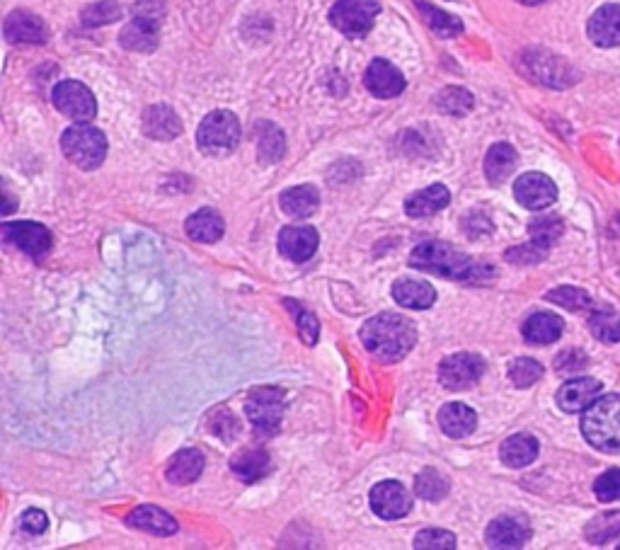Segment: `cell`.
Returning <instances> with one entry per match:
<instances>
[{
  "label": "cell",
  "instance_id": "obj_1",
  "mask_svg": "<svg viewBox=\"0 0 620 550\" xmlns=\"http://www.w3.org/2000/svg\"><path fill=\"white\" fill-rule=\"evenodd\" d=\"M410 265L422 269V272L439 274V277L453 279V282H465V284H482L487 279H492V267L475 262L473 257L458 252L453 245L432 243L417 245L415 252L410 255Z\"/></svg>",
  "mask_w": 620,
  "mask_h": 550
},
{
  "label": "cell",
  "instance_id": "obj_2",
  "mask_svg": "<svg viewBox=\"0 0 620 550\" xmlns=\"http://www.w3.org/2000/svg\"><path fill=\"white\" fill-rule=\"evenodd\" d=\"M369 354L383 364L405 359L417 342V330L410 320L398 313H378L359 332Z\"/></svg>",
  "mask_w": 620,
  "mask_h": 550
},
{
  "label": "cell",
  "instance_id": "obj_3",
  "mask_svg": "<svg viewBox=\"0 0 620 550\" xmlns=\"http://www.w3.org/2000/svg\"><path fill=\"white\" fill-rule=\"evenodd\" d=\"M582 434L604 454L620 451V393L594 400L582 417Z\"/></svg>",
  "mask_w": 620,
  "mask_h": 550
},
{
  "label": "cell",
  "instance_id": "obj_4",
  "mask_svg": "<svg viewBox=\"0 0 620 550\" xmlns=\"http://www.w3.org/2000/svg\"><path fill=\"white\" fill-rule=\"evenodd\" d=\"M63 156L78 165L80 170L100 168L107 156V139L100 129L88 124H76L63 131L61 136Z\"/></svg>",
  "mask_w": 620,
  "mask_h": 550
},
{
  "label": "cell",
  "instance_id": "obj_5",
  "mask_svg": "<svg viewBox=\"0 0 620 550\" xmlns=\"http://www.w3.org/2000/svg\"><path fill=\"white\" fill-rule=\"evenodd\" d=\"M197 143L206 156H228L240 143V122L233 112L216 110L199 124Z\"/></svg>",
  "mask_w": 620,
  "mask_h": 550
},
{
  "label": "cell",
  "instance_id": "obj_6",
  "mask_svg": "<svg viewBox=\"0 0 620 550\" xmlns=\"http://www.w3.org/2000/svg\"><path fill=\"white\" fill-rule=\"evenodd\" d=\"M519 68L528 78L548 85V88H567L577 80L570 63L562 61L560 56L548 54V51H526L519 59Z\"/></svg>",
  "mask_w": 620,
  "mask_h": 550
},
{
  "label": "cell",
  "instance_id": "obj_7",
  "mask_svg": "<svg viewBox=\"0 0 620 550\" xmlns=\"http://www.w3.org/2000/svg\"><path fill=\"white\" fill-rule=\"evenodd\" d=\"M381 5L376 0H337L330 10V22L347 37H364L371 32Z\"/></svg>",
  "mask_w": 620,
  "mask_h": 550
},
{
  "label": "cell",
  "instance_id": "obj_8",
  "mask_svg": "<svg viewBox=\"0 0 620 550\" xmlns=\"http://www.w3.org/2000/svg\"><path fill=\"white\" fill-rule=\"evenodd\" d=\"M54 107L78 124H88L97 114V100L88 85L78 80H61L54 88Z\"/></svg>",
  "mask_w": 620,
  "mask_h": 550
},
{
  "label": "cell",
  "instance_id": "obj_9",
  "mask_svg": "<svg viewBox=\"0 0 620 550\" xmlns=\"http://www.w3.org/2000/svg\"><path fill=\"white\" fill-rule=\"evenodd\" d=\"M245 412L260 434H274L284 417V393L279 388H255L245 405Z\"/></svg>",
  "mask_w": 620,
  "mask_h": 550
},
{
  "label": "cell",
  "instance_id": "obj_10",
  "mask_svg": "<svg viewBox=\"0 0 620 550\" xmlns=\"http://www.w3.org/2000/svg\"><path fill=\"white\" fill-rule=\"evenodd\" d=\"M482 374H485V359L470 352L451 354L439 364V381L449 391H463V388L475 386Z\"/></svg>",
  "mask_w": 620,
  "mask_h": 550
},
{
  "label": "cell",
  "instance_id": "obj_11",
  "mask_svg": "<svg viewBox=\"0 0 620 550\" xmlns=\"http://www.w3.org/2000/svg\"><path fill=\"white\" fill-rule=\"evenodd\" d=\"M3 240L5 243L15 245V248L25 252V255L34 257V260L47 255L51 248V233L42 226V223H34V221L5 223Z\"/></svg>",
  "mask_w": 620,
  "mask_h": 550
},
{
  "label": "cell",
  "instance_id": "obj_12",
  "mask_svg": "<svg viewBox=\"0 0 620 550\" xmlns=\"http://www.w3.org/2000/svg\"><path fill=\"white\" fill-rule=\"evenodd\" d=\"M514 197L524 209L541 211L548 209L550 204L558 199V187L543 173H526L516 180L514 185Z\"/></svg>",
  "mask_w": 620,
  "mask_h": 550
},
{
  "label": "cell",
  "instance_id": "obj_13",
  "mask_svg": "<svg viewBox=\"0 0 620 550\" xmlns=\"http://www.w3.org/2000/svg\"><path fill=\"white\" fill-rule=\"evenodd\" d=\"M371 509L381 519H403L405 514H410L412 497L405 490V485L386 480V483H378L371 490Z\"/></svg>",
  "mask_w": 620,
  "mask_h": 550
},
{
  "label": "cell",
  "instance_id": "obj_14",
  "mask_svg": "<svg viewBox=\"0 0 620 550\" xmlns=\"http://www.w3.org/2000/svg\"><path fill=\"white\" fill-rule=\"evenodd\" d=\"M364 83H366V88H369V93L381 97V100L398 97L405 90L403 73H400L398 68H395L393 63H388L386 59L371 61Z\"/></svg>",
  "mask_w": 620,
  "mask_h": 550
},
{
  "label": "cell",
  "instance_id": "obj_15",
  "mask_svg": "<svg viewBox=\"0 0 620 550\" xmlns=\"http://www.w3.org/2000/svg\"><path fill=\"white\" fill-rule=\"evenodd\" d=\"M318 231L310 226H289L279 236V252L291 262H308L318 250Z\"/></svg>",
  "mask_w": 620,
  "mask_h": 550
},
{
  "label": "cell",
  "instance_id": "obj_16",
  "mask_svg": "<svg viewBox=\"0 0 620 550\" xmlns=\"http://www.w3.org/2000/svg\"><path fill=\"white\" fill-rule=\"evenodd\" d=\"M3 30L10 44H44L49 37L47 25L37 15L25 13V10L10 13Z\"/></svg>",
  "mask_w": 620,
  "mask_h": 550
},
{
  "label": "cell",
  "instance_id": "obj_17",
  "mask_svg": "<svg viewBox=\"0 0 620 550\" xmlns=\"http://www.w3.org/2000/svg\"><path fill=\"white\" fill-rule=\"evenodd\" d=\"M531 538V526L524 519L499 517L487 526L485 541L490 548H521Z\"/></svg>",
  "mask_w": 620,
  "mask_h": 550
},
{
  "label": "cell",
  "instance_id": "obj_18",
  "mask_svg": "<svg viewBox=\"0 0 620 550\" xmlns=\"http://www.w3.org/2000/svg\"><path fill=\"white\" fill-rule=\"evenodd\" d=\"M589 39L596 47H620V5H601L589 20Z\"/></svg>",
  "mask_w": 620,
  "mask_h": 550
},
{
  "label": "cell",
  "instance_id": "obj_19",
  "mask_svg": "<svg viewBox=\"0 0 620 550\" xmlns=\"http://www.w3.org/2000/svg\"><path fill=\"white\" fill-rule=\"evenodd\" d=\"M143 134L155 141H172L182 134V122L168 105H153L143 112Z\"/></svg>",
  "mask_w": 620,
  "mask_h": 550
},
{
  "label": "cell",
  "instance_id": "obj_20",
  "mask_svg": "<svg viewBox=\"0 0 620 550\" xmlns=\"http://www.w3.org/2000/svg\"><path fill=\"white\" fill-rule=\"evenodd\" d=\"M601 383L594 378H572L558 391V405L565 412L587 410L594 400H599Z\"/></svg>",
  "mask_w": 620,
  "mask_h": 550
},
{
  "label": "cell",
  "instance_id": "obj_21",
  "mask_svg": "<svg viewBox=\"0 0 620 550\" xmlns=\"http://www.w3.org/2000/svg\"><path fill=\"white\" fill-rule=\"evenodd\" d=\"M158 27L160 20H153V17H143V15H134V20L122 30V42L124 49L129 51H141V54H148L158 47Z\"/></svg>",
  "mask_w": 620,
  "mask_h": 550
},
{
  "label": "cell",
  "instance_id": "obj_22",
  "mask_svg": "<svg viewBox=\"0 0 620 550\" xmlns=\"http://www.w3.org/2000/svg\"><path fill=\"white\" fill-rule=\"evenodd\" d=\"M126 524H129L131 529L146 531V534H155V536L177 534V521L172 519L165 509L151 507V504H146V507H136L134 512L126 517Z\"/></svg>",
  "mask_w": 620,
  "mask_h": 550
},
{
  "label": "cell",
  "instance_id": "obj_23",
  "mask_svg": "<svg viewBox=\"0 0 620 550\" xmlns=\"http://www.w3.org/2000/svg\"><path fill=\"white\" fill-rule=\"evenodd\" d=\"M439 427L441 432L453 439H463L475 432L478 427V415L463 403H449L439 410Z\"/></svg>",
  "mask_w": 620,
  "mask_h": 550
},
{
  "label": "cell",
  "instance_id": "obj_24",
  "mask_svg": "<svg viewBox=\"0 0 620 550\" xmlns=\"http://www.w3.org/2000/svg\"><path fill=\"white\" fill-rule=\"evenodd\" d=\"M562 330H565V323L555 313H533L521 328L524 340L531 345H553L560 340Z\"/></svg>",
  "mask_w": 620,
  "mask_h": 550
},
{
  "label": "cell",
  "instance_id": "obj_25",
  "mask_svg": "<svg viewBox=\"0 0 620 550\" xmlns=\"http://www.w3.org/2000/svg\"><path fill=\"white\" fill-rule=\"evenodd\" d=\"M204 471V456L197 449H182L172 456V461L165 468L170 483L175 485H189L199 478Z\"/></svg>",
  "mask_w": 620,
  "mask_h": 550
},
{
  "label": "cell",
  "instance_id": "obj_26",
  "mask_svg": "<svg viewBox=\"0 0 620 550\" xmlns=\"http://www.w3.org/2000/svg\"><path fill=\"white\" fill-rule=\"evenodd\" d=\"M272 468L269 454L264 449H243L233 456L231 471L238 475L243 483H257Z\"/></svg>",
  "mask_w": 620,
  "mask_h": 550
},
{
  "label": "cell",
  "instance_id": "obj_27",
  "mask_svg": "<svg viewBox=\"0 0 620 550\" xmlns=\"http://www.w3.org/2000/svg\"><path fill=\"white\" fill-rule=\"evenodd\" d=\"M449 202H451L449 189L444 185H432L422 189V192L412 194V197L405 202V211L410 216H415V219H422V216L439 214L441 209H446V204Z\"/></svg>",
  "mask_w": 620,
  "mask_h": 550
},
{
  "label": "cell",
  "instance_id": "obj_28",
  "mask_svg": "<svg viewBox=\"0 0 620 550\" xmlns=\"http://www.w3.org/2000/svg\"><path fill=\"white\" fill-rule=\"evenodd\" d=\"M393 299L398 301L400 306L424 311V308L434 306L436 291L434 286L417 282V279H398V282L393 284Z\"/></svg>",
  "mask_w": 620,
  "mask_h": 550
},
{
  "label": "cell",
  "instance_id": "obj_29",
  "mask_svg": "<svg viewBox=\"0 0 620 550\" xmlns=\"http://www.w3.org/2000/svg\"><path fill=\"white\" fill-rule=\"evenodd\" d=\"M519 156L509 143H495L485 156V175L492 185H502L514 173Z\"/></svg>",
  "mask_w": 620,
  "mask_h": 550
},
{
  "label": "cell",
  "instance_id": "obj_30",
  "mask_svg": "<svg viewBox=\"0 0 620 550\" xmlns=\"http://www.w3.org/2000/svg\"><path fill=\"white\" fill-rule=\"evenodd\" d=\"M279 204H281V209H284V214L294 216V219H308V216L315 214V209H318L320 194H318V189L308 187V185L291 187L281 194Z\"/></svg>",
  "mask_w": 620,
  "mask_h": 550
},
{
  "label": "cell",
  "instance_id": "obj_31",
  "mask_svg": "<svg viewBox=\"0 0 620 550\" xmlns=\"http://www.w3.org/2000/svg\"><path fill=\"white\" fill-rule=\"evenodd\" d=\"M499 456L509 468H524L528 463L536 461L538 456V441L531 434H514L502 444Z\"/></svg>",
  "mask_w": 620,
  "mask_h": 550
},
{
  "label": "cell",
  "instance_id": "obj_32",
  "mask_svg": "<svg viewBox=\"0 0 620 550\" xmlns=\"http://www.w3.org/2000/svg\"><path fill=\"white\" fill-rule=\"evenodd\" d=\"M187 236L197 243H216L223 236V219L216 214L214 209H202L197 214H192L185 223Z\"/></svg>",
  "mask_w": 620,
  "mask_h": 550
},
{
  "label": "cell",
  "instance_id": "obj_33",
  "mask_svg": "<svg viewBox=\"0 0 620 550\" xmlns=\"http://www.w3.org/2000/svg\"><path fill=\"white\" fill-rule=\"evenodd\" d=\"M415 8L419 10V15H422V20L427 22L429 30H432L434 34H439V37L451 39V37H458V34L463 32V22L458 20V17H453L449 13H444V10L434 8L432 3L415 0Z\"/></svg>",
  "mask_w": 620,
  "mask_h": 550
},
{
  "label": "cell",
  "instance_id": "obj_34",
  "mask_svg": "<svg viewBox=\"0 0 620 550\" xmlns=\"http://www.w3.org/2000/svg\"><path fill=\"white\" fill-rule=\"evenodd\" d=\"M286 139L279 126L274 124H257V156L264 165L277 163L284 158Z\"/></svg>",
  "mask_w": 620,
  "mask_h": 550
},
{
  "label": "cell",
  "instance_id": "obj_35",
  "mask_svg": "<svg viewBox=\"0 0 620 550\" xmlns=\"http://www.w3.org/2000/svg\"><path fill=\"white\" fill-rule=\"evenodd\" d=\"M589 330L596 340L608 342H620V313L613 308H596L589 318Z\"/></svg>",
  "mask_w": 620,
  "mask_h": 550
},
{
  "label": "cell",
  "instance_id": "obj_36",
  "mask_svg": "<svg viewBox=\"0 0 620 550\" xmlns=\"http://www.w3.org/2000/svg\"><path fill=\"white\" fill-rule=\"evenodd\" d=\"M434 105L439 112L453 114V117H463V114H468L470 110H473L475 100L465 88H456V85H451V88H444L439 95H436Z\"/></svg>",
  "mask_w": 620,
  "mask_h": 550
},
{
  "label": "cell",
  "instance_id": "obj_37",
  "mask_svg": "<svg viewBox=\"0 0 620 550\" xmlns=\"http://www.w3.org/2000/svg\"><path fill=\"white\" fill-rule=\"evenodd\" d=\"M584 536H587V541L594 543V546H604L611 538L620 536V512H606L591 519L587 529H584Z\"/></svg>",
  "mask_w": 620,
  "mask_h": 550
},
{
  "label": "cell",
  "instance_id": "obj_38",
  "mask_svg": "<svg viewBox=\"0 0 620 550\" xmlns=\"http://www.w3.org/2000/svg\"><path fill=\"white\" fill-rule=\"evenodd\" d=\"M415 490L422 500L441 502L446 497V492H449V480H446L439 471H434V468H427V471L417 475Z\"/></svg>",
  "mask_w": 620,
  "mask_h": 550
},
{
  "label": "cell",
  "instance_id": "obj_39",
  "mask_svg": "<svg viewBox=\"0 0 620 550\" xmlns=\"http://www.w3.org/2000/svg\"><path fill=\"white\" fill-rule=\"evenodd\" d=\"M545 299L558 303L567 311H587L591 308V296L584 289H577V286H558V289L548 291Z\"/></svg>",
  "mask_w": 620,
  "mask_h": 550
},
{
  "label": "cell",
  "instance_id": "obj_40",
  "mask_svg": "<svg viewBox=\"0 0 620 550\" xmlns=\"http://www.w3.org/2000/svg\"><path fill=\"white\" fill-rule=\"evenodd\" d=\"M509 378L516 388H531L533 383H538L543 378V366L536 359L521 357L509 366Z\"/></svg>",
  "mask_w": 620,
  "mask_h": 550
},
{
  "label": "cell",
  "instance_id": "obj_41",
  "mask_svg": "<svg viewBox=\"0 0 620 550\" xmlns=\"http://www.w3.org/2000/svg\"><path fill=\"white\" fill-rule=\"evenodd\" d=\"M284 306L289 308V311L296 315V325H298V332H301L303 342L313 347L315 342H318V335H320L318 318H315V315L310 313V311H306V308H301V303H298V301L286 299V301H284Z\"/></svg>",
  "mask_w": 620,
  "mask_h": 550
},
{
  "label": "cell",
  "instance_id": "obj_42",
  "mask_svg": "<svg viewBox=\"0 0 620 550\" xmlns=\"http://www.w3.org/2000/svg\"><path fill=\"white\" fill-rule=\"evenodd\" d=\"M119 17H122V8H119V3H114V0H102V3H95L83 10V22L88 27L109 25V22L119 20Z\"/></svg>",
  "mask_w": 620,
  "mask_h": 550
},
{
  "label": "cell",
  "instance_id": "obj_43",
  "mask_svg": "<svg viewBox=\"0 0 620 550\" xmlns=\"http://www.w3.org/2000/svg\"><path fill=\"white\" fill-rule=\"evenodd\" d=\"M560 236H562V221L558 216H541V219L531 223V238L536 240V243L545 245V248H550Z\"/></svg>",
  "mask_w": 620,
  "mask_h": 550
},
{
  "label": "cell",
  "instance_id": "obj_44",
  "mask_svg": "<svg viewBox=\"0 0 620 550\" xmlns=\"http://www.w3.org/2000/svg\"><path fill=\"white\" fill-rule=\"evenodd\" d=\"M417 550H453L456 548V536L444 529H427L419 531L415 538Z\"/></svg>",
  "mask_w": 620,
  "mask_h": 550
},
{
  "label": "cell",
  "instance_id": "obj_45",
  "mask_svg": "<svg viewBox=\"0 0 620 550\" xmlns=\"http://www.w3.org/2000/svg\"><path fill=\"white\" fill-rule=\"evenodd\" d=\"M594 495L599 502H613L620 500V468L606 471L594 483Z\"/></svg>",
  "mask_w": 620,
  "mask_h": 550
},
{
  "label": "cell",
  "instance_id": "obj_46",
  "mask_svg": "<svg viewBox=\"0 0 620 550\" xmlns=\"http://www.w3.org/2000/svg\"><path fill=\"white\" fill-rule=\"evenodd\" d=\"M211 432L216 434L218 439L223 441H233L240 434V425L238 420L231 415L228 410H218L211 415Z\"/></svg>",
  "mask_w": 620,
  "mask_h": 550
},
{
  "label": "cell",
  "instance_id": "obj_47",
  "mask_svg": "<svg viewBox=\"0 0 620 550\" xmlns=\"http://www.w3.org/2000/svg\"><path fill=\"white\" fill-rule=\"evenodd\" d=\"M545 255H548V248L533 240L531 245H521V248L507 252V260L516 262V265H533V262L545 260Z\"/></svg>",
  "mask_w": 620,
  "mask_h": 550
},
{
  "label": "cell",
  "instance_id": "obj_48",
  "mask_svg": "<svg viewBox=\"0 0 620 550\" xmlns=\"http://www.w3.org/2000/svg\"><path fill=\"white\" fill-rule=\"evenodd\" d=\"M587 364V354L579 352V349H567V352H562L560 357L555 359V369H558L560 374H577V371H582Z\"/></svg>",
  "mask_w": 620,
  "mask_h": 550
},
{
  "label": "cell",
  "instance_id": "obj_49",
  "mask_svg": "<svg viewBox=\"0 0 620 550\" xmlns=\"http://www.w3.org/2000/svg\"><path fill=\"white\" fill-rule=\"evenodd\" d=\"M47 526H49L47 514L39 512V509H27V512L22 514V519H20V531L27 536L44 534V531H47Z\"/></svg>",
  "mask_w": 620,
  "mask_h": 550
},
{
  "label": "cell",
  "instance_id": "obj_50",
  "mask_svg": "<svg viewBox=\"0 0 620 550\" xmlns=\"http://www.w3.org/2000/svg\"><path fill=\"white\" fill-rule=\"evenodd\" d=\"M519 3H524V5H538V3H543V0H519Z\"/></svg>",
  "mask_w": 620,
  "mask_h": 550
},
{
  "label": "cell",
  "instance_id": "obj_51",
  "mask_svg": "<svg viewBox=\"0 0 620 550\" xmlns=\"http://www.w3.org/2000/svg\"><path fill=\"white\" fill-rule=\"evenodd\" d=\"M618 548H620V546H618Z\"/></svg>",
  "mask_w": 620,
  "mask_h": 550
}]
</instances>
